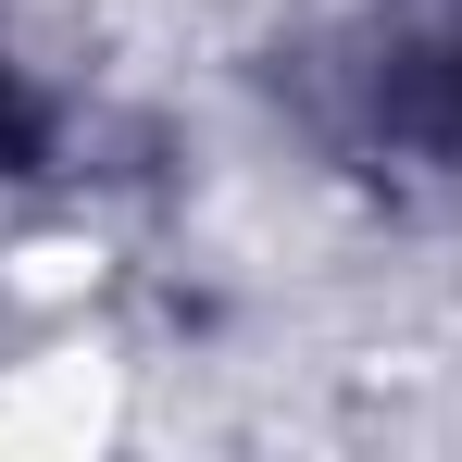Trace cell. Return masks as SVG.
<instances>
[{
    "label": "cell",
    "instance_id": "cell-1",
    "mask_svg": "<svg viewBox=\"0 0 462 462\" xmlns=\"http://www.w3.org/2000/svg\"><path fill=\"white\" fill-rule=\"evenodd\" d=\"M100 425H113V375H100V363H38V375H13V387H0V450H13V438L88 450Z\"/></svg>",
    "mask_w": 462,
    "mask_h": 462
}]
</instances>
